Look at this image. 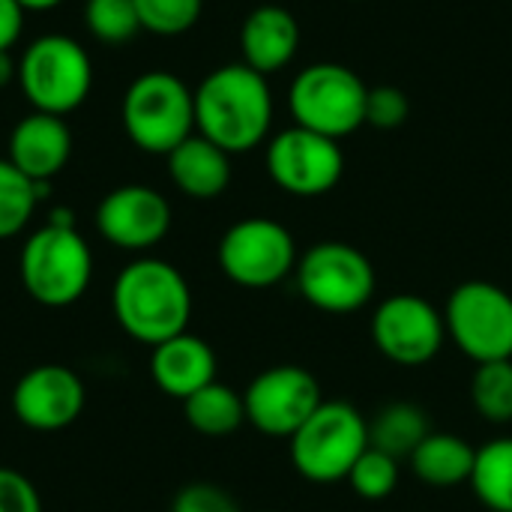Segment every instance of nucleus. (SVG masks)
<instances>
[{
	"label": "nucleus",
	"instance_id": "423d86ee",
	"mask_svg": "<svg viewBox=\"0 0 512 512\" xmlns=\"http://www.w3.org/2000/svg\"><path fill=\"white\" fill-rule=\"evenodd\" d=\"M18 81L33 111L66 117L93 87V63L84 45L72 36L45 33L24 48Z\"/></svg>",
	"mask_w": 512,
	"mask_h": 512
},
{
	"label": "nucleus",
	"instance_id": "cd10ccee",
	"mask_svg": "<svg viewBox=\"0 0 512 512\" xmlns=\"http://www.w3.org/2000/svg\"><path fill=\"white\" fill-rule=\"evenodd\" d=\"M138 9L141 30L156 36H180L201 18L204 0H132Z\"/></svg>",
	"mask_w": 512,
	"mask_h": 512
},
{
	"label": "nucleus",
	"instance_id": "f03ea898",
	"mask_svg": "<svg viewBox=\"0 0 512 512\" xmlns=\"http://www.w3.org/2000/svg\"><path fill=\"white\" fill-rule=\"evenodd\" d=\"M117 324L141 345H162L186 333L192 318V291L183 273L162 258H138L126 264L111 288Z\"/></svg>",
	"mask_w": 512,
	"mask_h": 512
},
{
	"label": "nucleus",
	"instance_id": "0eeeda50",
	"mask_svg": "<svg viewBox=\"0 0 512 512\" xmlns=\"http://www.w3.org/2000/svg\"><path fill=\"white\" fill-rule=\"evenodd\" d=\"M300 297L327 315H351L369 306L378 288L375 264L366 252L342 240L309 246L294 270Z\"/></svg>",
	"mask_w": 512,
	"mask_h": 512
},
{
	"label": "nucleus",
	"instance_id": "9b49d317",
	"mask_svg": "<svg viewBox=\"0 0 512 512\" xmlns=\"http://www.w3.org/2000/svg\"><path fill=\"white\" fill-rule=\"evenodd\" d=\"M267 174L273 183L297 198H318L336 189L345 174V153L336 138L306 126L282 129L267 144Z\"/></svg>",
	"mask_w": 512,
	"mask_h": 512
},
{
	"label": "nucleus",
	"instance_id": "f257e3e1",
	"mask_svg": "<svg viewBox=\"0 0 512 512\" xmlns=\"http://www.w3.org/2000/svg\"><path fill=\"white\" fill-rule=\"evenodd\" d=\"M273 126V93L267 75L246 63L213 69L195 87V132L225 153H246L267 141Z\"/></svg>",
	"mask_w": 512,
	"mask_h": 512
},
{
	"label": "nucleus",
	"instance_id": "b1692460",
	"mask_svg": "<svg viewBox=\"0 0 512 512\" xmlns=\"http://www.w3.org/2000/svg\"><path fill=\"white\" fill-rule=\"evenodd\" d=\"M48 183H33L9 159H0V240L24 231Z\"/></svg>",
	"mask_w": 512,
	"mask_h": 512
},
{
	"label": "nucleus",
	"instance_id": "5701e85b",
	"mask_svg": "<svg viewBox=\"0 0 512 512\" xmlns=\"http://www.w3.org/2000/svg\"><path fill=\"white\" fill-rule=\"evenodd\" d=\"M468 486L489 512H512V438H495L477 450Z\"/></svg>",
	"mask_w": 512,
	"mask_h": 512
},
{
	"label": "nucleus",
	"instance_id": "2f4dec72",
	"mask_svg": "<svg viewBox=\"0 0 512 512\" xmlns=\"http://www.w3.org/2000/svg\"><path fill=\"white\" fill-rule=\"evenodd\" d=\"M24 27V9L15 0H0V51H12Z\"/></svg>",
	"mask_w": 512,
	"mask_h": 512
},
{
	"label": "nucleus",
	"instance_id": "6ab92c4d",
	"mask_svg": "<svg viewBox=\"0 0 512 512\" xmlns=\"http://www.w3.org/2000/svg\"><path fill=\"white\" fill-rule=\"evenodd\" d=\"M168 174L183 195L210 201L231 183V153L195 132L168 153Z\"/></svg>",
	"mask_w": 512,
	"mask_h": 512
},
{
	"label": "nucleus",
	"instance_id": "39448f33",
	"mask_svg": "<svg viewBox=\"0 0 512 512\" xmlns=\"http://www.w3.org/2000/svg\"><path fill=\"white\" fill-rule=\"evenodd\" d=\"M123 129L138 150L168 156L195 135V90L165 69L138 75L123 96Z\"/></svg>",
	"mask_w": 512,
	"mask_h": 512
},
{
	"label": "nucleus",
	"instance_id": "bb28decb",
	"mask_svg": "<svg viewBox=\"0 0 512 512\" xmlns=\"http://www.w3.org/2000/svg\"><path fill=\"white\" fill-rule=\"evenodd\" d=\"M348 486L363 501H384L399 486V459L369 447L348 474Z\"/></svg>",
	"mask_w": 512,
	"mask_h": 512
},
{
	"label": "nucleus",
	"instance_id": "aec40b11",
	"mask_svg": "<svg viewBox=\"0 0 512 512\" xmlns=\"http://www.w3.org/2000/svg\"><path fill=\"white\" fill-rule=\"evenodd\" d=\"M477 450L453 432H429L411 453V471L429 489H456L471 480Z\"/></svg>",
	"mask_w": 512,
	"mask_h": 512
},
{
	"label": "nucleus",
	"instance_id": "9d476101",
	"mask_svg": "<svg viewBox=\"0 0 512 512\" xmlns=\"http://www.w3.org/2000/svg\"><path fill=\"white\" fill-rule=\"evenodd\" d=\"M219 267L222 273L252 291L273 288L294 276L297 270V243L291 231L267 216H249L234 222L219 240Z\"/></svg>",
	"mask_w": 512,
	"mask_h": 512
},
{
	"label": "nucleus",
	"instance_id": "f704fd0d",
	"mask_svg": "<svg viewBox=\"0 0 512 512\" xmlns=\"http://www.w3.org/2000/svg\"><path fill=\"white\" fill-rule=\"evenodd\" d=\"M258 512H273V510H258Z\"/></svg>",
	"mask_w": 512,
	"mask_h": 512
},
{
	"label": "nucleus",
	"instance_id": "f3484780",
	"mask_svg": "<svg viewBox=\"0 0 512 512\" xmlns=\"http://www.w3.org/2000/svg\"><path fill=\"white\" fill-rule=\"evenodd\" d=\"M300 48V24L285 6H258L243 18L240 51L243 63L261 75L282 72Z\"/></svg>",
	"mask_w": 512,
	"mask_h": 512
},
{
	"label": "nucleus",
	"instance_id": "473e14b6",
	"mask_svg": "<svg viewBox=\"0 0 512 512\" xmlns=\"http://www.w3.org/2000/svg\"><path fill=\"white\" fill-rule=\"evenodd\" d=\"M15 75H18V69L12 63V54L9 51H0V87H6Z\"/></svg>",
	"mask_w": 512,
	"mask_h": 512
},
{
	"label": "nucleus",
	"instance_id": "a211bd4d",
	"mask_svg": "<svg viewBox=\"0 0 512 512\" xmlns=\"http://www.w3.org/2000/svg\"><path fill=\"white\" fill-rule=\"evenodd\" d=\"M150 375L165 396L186 402L192 393L216 381V354L201 336L180 333L153 348Z\"/></svg>",
	"mask_w": 512,
	"mask_h": 512
},
{
	"label": "nucleus",
	"instance_id": "2eb2a0df",
	"mask_svg": "<svg viewBox=\"0 0 512 512\" xmlns=\"http://www.w3.org/2000/svg\"><path fill=\"white\" fill-rule=\"evenodd\" d=\"M84 411L81 378L60 366L45 363L24 372L12 390V414L33 432H60L72 426Z\"/></svg>",
	"mask_w": 512,
	"mask_h": 512
},
{
	"label": "nucleus",
	"instance_id": "f8f14e48",
	"mask_svg": "<svg viewBox=\"0 0 512 512\" xmlns=\"http://www.w3.org/2000/svg\"><path fill=\"white\" fill-rule=\"evenodd\" d=\"M372 342L396 366H426L447 342L444 312L420 294H393L372 312Z\"/></svg>",
	"mask_w": 512,
	"mask_h": 512
},
{
	"label": "nucleus",
	"instance_id": "c85d7f7f",
	"mask_svg": "<svg viewBox=\"0 0 512 512\" xmlns=\"http://www.w3.org/2000/svg\"><path fill=\"white\" fill-rule=\"evenodd\" d=\"M411 114V102L405 96V90L393 87V84H378L369 87L366 96V123L375 129H399Z\"/></svg>",
	"mask_w": 512,
	"mask_h": 512
},
{
	"label": "nucleus",
	"instance_id": "7c9ffc66",
	"mask_svg": "<svg viewBox=\"0 0 512 512\" xmlns=\"http://www.w3.org/2000/svg\"><path fill=\"white\" fill-rule=\"evenodd\" d=\"M0 512H42L36 486L12 468H0Z\"/></svg>",
	"mask_w": 512,
	"mask_h": 512
},
{
	"label": "nucleus",
	"instance_id": "4be33fe9",
	"mask_svg": "<svg viewBox=\"0 0 512 512\" xmlns=\"http://www.w3.org/2000/svg\"><path fill=\"white\" fill-rule=\"evenodd\" d=\"M183 414H186V423L198 435H207V438H228L246 423L243 393L219 381L192 393L183 402Z\"/></svg>",
	"mask_w": 512,
	"mask_h": 512
},
{
	"label": "nucleus",
	"instance_id": "412c9836",
	"mask_svg": "<svg viewBox=\"0 0 512 512\" xmlns=\"http://www.w3.org/2000/svg\"><path fill=\"white\" fill-rule=\"evenodd\" d=\"M432 432L429 417L414 402H390L369 420V447L393 456V459H411V453L426 441Z\"/></svg>",
	"mask_w": 512,
	"mask_h": 512
},
{
	"label": "nucleus",
	"instance_id": "1a4fd4ad",
	"mask_svg": "<svg viewBox=\"0 0 512 512\" xmlns=\"http://www.w3.org/2000/svg\"><path fill=\"white\" fill-rule=\"evenodd\" d=\"M447 339L477 366L512 360V294L495 282L468 279L444 306Z\"/></svg>",
	"mask_w": 512,
	"mask_h": 512
},
{
	"label": "nucleus",
	"instance_id": "ddd939ff",
	"mask_svg": "<svg viewBox=\"0 0 512 512\" xmlns=\"http://www.w3.org/2000/svg\"><path fill=\"white\" fill-rule=\"evenodd\" d=\"M324 402L318 378L303 366H270L243 390L246 423L267 438H291Z\"/></svg>",
	"mask_w": 512,
	"mask_h": 512
},
{
	"label": "nucleus",
	"instance_id": "4468645a",
	"mask_svg": "<svg viewBox=\"0 0 512 512\" xmlns=\"http://www.w3.org/2000/svg\"><path fill=\"white\" fill-rule=\"evenodd\" d=\"M96 228L111 246L126 252H144L162 243L171 231V204L162 192L141 183H129L111 189L99 201Z\"/></svg>",
	"mask_w": 512,
	"mask_h": 512
},
{
	"label": "nucleus",
	"instance_id": "393cba45",
	"mask_svg": "<svg viewBox=\"0 0 512 512\" xmlns=\"http://www.w3.org/2000/svg\"><path fill=\"white\" fill-rule=\"evenodd\" d=\"M471 402L486 423L492 426L512 423V360L477 366L471 378Z\"/></svg>",
	"mask_w": 512,
	"mask_h": 512
},
{
	"label": "nucleus",
	"instance_id": "20e7f679",
	"mask_svg": "<svg viewBox=\"0 0 512 512\" xmlns=\"http://www.w3.org/2000/svg\"><path fill=\"white\" fill-rule=\"evenodd\" d=\"M369 450V420L351 402H321L315 414L288 438L294 471L318 486L348 480L357 459Z\"/></svg>",
	"mask_w": 512,
	"mask_h": 512
},
{
	"label": "nucleus",
	"instance_id": "c756f323",
	"mask_svg": "<svg viewBox=\"0 0 512 512\" xmlns=\"http://www.w3.org/2000/svg\"><path fill=\"white\" fill-rule=\"evenodd\" d=\"M171 512H243L216 483H189L177 492Z\"/></svg>",
	"mask_w": 512,
	"mask_h": 512
},
{
	"label": "nucleus",
	"instance_id": "72a5a7b5",
	"mask_svg": "<svg viewBox=\"0 0 512 512\" xmlns=\"http://www.w3.org/2000/svg\"><path fill=\"white\" fill-rule=\"evenodd\" d=\"M24 12H48L54 6H60L63 0H15Z\"/></svg>",
	"mask_w": 512,
	"mask_h": 512
},
{
	"label": "nucleus",
	"instance_id": "dca6fc26",
	"mask_svg": "<svg viewBox=\"0 0 512 512\" xmlns=\"http://www.w3.org/2000/svg\"><path fill=\"white\" fill-rule=\"evenodd\" d=\"M72 156V129L63 117L33 111L9 135V162L33 183H48Z\"/></svg>",
	"mask_w": 512,
	"mask_h": 512
},
{
	"label": "nucleus",
	"instance_id": "7ed1b4c3",
	"mask_svg": "<svg viewBox=\"0 0 512 512\" xmlns=\"http://www.w3.org/2000/svg\"><path fill=\"white\" fill-rule=\"evenodd\" d=\"M18 273L24 291L39 306L63 309L84 297L93 276V255L66 210H54L51 222L27 237Z\"/></svg>",
	"mask_w": 512,
	"mask_h": 512
},
{
	"label": "nucleus",
	"instance_id": "a878e982",
	"mask_svg": "<svg viewBox=\"0 0 512 512\" xmlns=\"http://www.w3.org/2000/svg\"><path fill=\"white\" fill-rule=\"evenodd\" d=\"M84 24L90 36L102 45H123L141 30L138 9L132 0H87Z\"/></svg>",
	"mask_w": 512,
	"mask_h": 512
},
{
	"label": "nucleus",
	"instance_id": "6e6552de",
	"mask_svg": "<svg viewBox=\"0 0 512 512\" xmlns=\"http://www.w3.org/2000/svg\"><path fill=\"white\" fill-rule=\"evenodd\" d=\"M366 81L342 63H312L297 72L288 108L297 126L342 141L366 123Z\"/></svg>",
	"mask_w": 512,
	"mask_h": 512
}]
</instances>
